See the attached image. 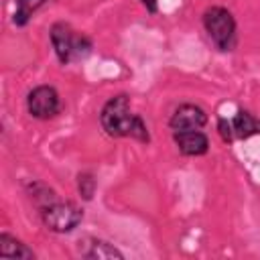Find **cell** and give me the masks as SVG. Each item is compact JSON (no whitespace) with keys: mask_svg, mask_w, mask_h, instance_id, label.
<instances>
[{"mask_svg":"<svg viewBox=\"0 0 260 260\" xmlns=\"http://www.w3.org/2000/svg\"><path fill=\"white\" fill-rule=\"evenodd\" d=\"M0 258L10 260H35L37 254L32 248H28L22 240L8 232H0Z\"/></svg>","mask_w":260,"mask_h":260,"instance_id":"cell-10","label":"cell"},{"mask_svg":"<svg viewBox=\"0 0 260 260\" xmlns=\"http://www.w3.org/2000/svg\"><path fill=\"white\" fill-rule=\"evenodd\" d=\"M209 122V116L207 112L197 106V104H191V102H185V104H179L171 118H169V128L171 132H179V130H201L205 128Z\"/></svg>","mask_w":260,"mask_h":260,"instance_id":"cell-7","label":"cell"},{"mask_svg":"<svg viewBox=\"0 0 260 260\" xmlns=\"http://www.w3.org/2000/svg\"><path fill=\"white\" fill-rule=\"evenodd\" d=\"M98 189V177L91 171H81L77 173V193L83 201H91Z\"/></svg>","mask_w":260,"mask_h":260,"instance_id":"cell-13","label":"cell"},{"mask_svg":"<svg viewBox=\"0 0 260 260\" xmlns=\"http://www.w3.org/2000/svg\"><path fill=\"white\" fill-rule=\"evenodd\" d=\"M100 124L110 138H132L142 144L150 142V130L144 118L132 112L128 93H116L106 100L100 110Z\"/></svg>","mask_w":260,"mask_h":260,"instance_id":"cell-1","label":"cell"},{"mask_svg":"<svg viewBox=\"0 0 260 260\" xmlns=\"http://www.w3.org/2000/svg\"><path fill=\"white\" fill-rule=\"evenodd\" d=\"M24 191H26L28 199L32 201V205L37 207V211H39V209H43L45 205L53 203L55 199H59V195H57V191H55L53 187H49L47 183L37 181V179H32V181L24 183Z\"/></svg>","mask_w":260,"mask_h":260,"instance_id":"cell-11","label":"cell"},{"mask_svg":"<svg viewBox=\"0 0 260 260\" xmlns=\"http://www.w3.org/2000/svg\"><path fill=\"white\" fill-rule=\"evenodd\" d=\"M140 4L146 8V12L156 14L158 12V0H140Z\"/></svg>","mask_w":260,"mask_h":260,"instance_id":"cell-14","label":"cell"},{"mask_svg":"<svg viewBox=\"0 0 260 260\" xmlns=\"http://www.w3.org/2000/svg\"><path fill=\"white\" fill-rule=\"evenodd\" d=\"M77 252L81 258L87 260H124V252L118 250L114 244L108 240L95 238V236H85L77 242Z\"/></svg>","mask_w":260,"mask_h":260,"instance_id":"cell-8","label":"cell"},{"mask_svg":"<svg viewBox=\"0 0 260 260\" xmlns=\"http://www.w3.org/2000/svg\"><path fill=\"white\" fill-rule=\"evenodd\" d=\"M61 110H63L61 95H59L57 87L51 83L35 85L26 93V112L35 120H41V122L53 120L61 114Z\"/></svg>","mask_w":260,"mask_h":260,"instance_id":"cell-5","label":"cell"},{"mask_svg":"<svg viewBox=\"0 0 260 260\" xmlns=\"http://www.w3.org/2000/svg\"><path fill=\"white\" fill-rule=\"evenodd\" d=\"M201 24L211 45L219 53H232L238 47V22L225 6H207L201 14Z\"/></svg>","mask_w":260,"mask_h":260,"instance_id":"cell-3","label":"cell"},{"mask_svg":"<svg viewBox=\"0 0 260 260\" xmlns=\"http://www.w3.org/2000/svg\"><path fill=\"white\" fill-rule=\"evenodd\" d=\"M217 134L228 144L236 140H248L260 134V118L244 108H238L232 118H217Z\"/></svg>","mask_w":260,"mask_h":260,"instance_id":"cell-6","label":"cell"},{"mask_svg":"<svg viewBox=\"0 0 260 260\" xmlns=\"http://www.w3.org/2000/svg\"><path fill=\"white\" fill-rule=\"evenodd\" d=\"M173 142L183 156H203L209 152V136L203 130L173 132Z\"/></svg>","mask_w":260,"mask_h":260,"instance_id":"cell-9","label":"cell"},{"mask_svg":"<svg viewBox=\"0 0 260 260\" xmlns=\"http://www.w3.org/2000/svg\"><path fill=\"white\" fill-rule=\"evenodd\" d=\"M49 41L55 57L61 65H73L85 61L93 51V41L81 30H75L69 22L57 20L49 28Z\"/></svg>","mask_w":260,"mask_h":260,"instance_id":"cell-2","label":"cell"},{"mask_svg":"<svg viewBox=\"0 0 260 260\" xmlns=\"http://www.w3.org/2000/svg\"><path fill=\"white\" fill-rule=\"evenodd\" d=\"M43 225L53 234H71L83 221V207L69 199H55L39 209Z\"/></svg>","mask_w":260,"mask_h":260,"instance_id":"cell-4","label":"cell"},{"mask_svg":"<svg viewBox=\"0 0 260 260\" xmlns=\"http://www.w3.org/2000/svg\"><path fill=\"white\" fill-rule=\"evenodd\" d=\"M49 0H16V8H14V14H12V24L18 26V28H24L32 16L47 4Z\"/></svg>","mask_w":260,"mask_h":260,"instance_id":"cell-12","label":"cell"}]
</instances>
